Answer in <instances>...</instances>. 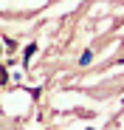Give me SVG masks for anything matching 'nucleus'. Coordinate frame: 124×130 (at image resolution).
<instances>
[{"label":"nucleus","instance_id":"nucleus-1","mask_svg":"<svg viewBox=\"0 0 124 130\" xmlns=\"http://www.w3.org/2000/svg\"><path fill=\"white\" fill-rule=\"evenodd\" d=\"M90 59H93V51H85V54H82V57H79V65H88Z\"/></svg>","mask_w":124,"mask_h":130},{"label":"nucleus","instance_id":"nucleus-2","mask_svg":"<svg viewBox=\"0 0 124 130\" xmlns=\"http://www.w3.org/2000/svg\"><path fill=\"white\" fill-rule=\"evenodd\" d=\"M34 51H37V45H34V42H31V45H28V48H26V62H28V59H31V54H34Z\"/></svg>","mask_w":124,"mask_h":130},{"label":"nucleus","instance_id":"nucleus-3","mask_svg":"<svg viewBox=\"0 0 124 130\" xmlns=\"http://www.w3.org/2000/svg\"><path fill=\"white\" fill-rule=\"evenodd\" d=\"M6 79H9V74H6L3 68H0V82H6Z\"/></svg>","mask_w":124,"mask_h":130},{"label":"nucleus","instance_id":"nucleus-4","mask_svg":"<svg viewBox=\"0 0 124 130\" xmlns=\"http://www.w3.org/2000/svg\"><path fill=\"white\" fill-rule=\"evenodd\" d=\"M88 130H93V127H88Z\"/></svg>","mask_w":124,"mask_h":130}]
</instances>
